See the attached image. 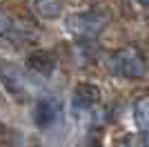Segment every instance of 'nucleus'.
<instances>
[{
  "label": "nucleus",
  "mask_w": 149,
  "mask_h": 147,
  "mask_svg": "<svg viewBox=\"0 0 149 147\" xmlns=\"http://www.w3.org/2000/svg\"><path fill=\"white\" fill-rule=\"evenodd\" d=\"M136 2H140V5H149V0H136Z\"/></svg>",
  "instance_id": "nucleus-12"
},
{
  "label": "nucleus",
  "mask_w": 149,
  "mask_h": 147,
  "mask_svg": "<svg viewBox=\"0 0 149 147\" xmlns=\"http://www.w3.org/2000/svg\"><path fill=\"white\" fill-rule=\"evenodd\" d=\"M0 134H2V125H0Z\"/></svg>",
  "instance_id": "nucleus-13"
},
{
  "label": "nucleus",
  "mask_w": 149,
  "mask_h": 147,
  "mask_svg": "<svg viewBox=\"0 0 149 147\" xmlns=\"http://www.w3.org/2000/svg\"><path fill=\"white\" fill-rule=\"evenodd\" d=\"M134 123L143 132H149V96H140L134 103Z\"/></svg>",
  "instance_id": "nucleus-8"
},
{
  "label": "nucleus",
  "mask_w": 149,
  "mask_h": 147,
  "mask_svg": "<svg viewBox=\"0 0 149 147\" xmlns=\"http://www.w3.org/2000/svg\"><path fill=\"white\" fill-rule=\"evenodd\" d=\"M11 31V18L7 16L5 9H0V36H9Z\"/></svg>",
  "instance_id": "nucleus-9"
},
{
  "label": "nucleus",
  "mask_w": 149,
  "mask_h": 147,
  "mask_svg": "<svg viewBox=\"0 0 149 147\" xmlns=\"http://www.w3.org/2000/svg\"><path fill=\"white\" fill-rule=\"evenodd\" d=\"M107 24V16L100 11H78L67 18V29L76 38H89L96 36Z\"/></svg>",
  "instance_id": "nucleus-2"
},
{
  "label": "nucleus",
  "mask_w": 149,
  "mask_h": 147,
  "mask_svg": "<svg viewBox=\"0 0 149 147\" xmlns=\"http://www.w3.org/2000/svg\"><path fill=\"white\" fill-rule=\"evenodd\" d=\"M143 147H149V132L143 134Z\"/></svg>",
  "instance_id": "nucleus-11"
},
{
  "label": "nucleus",
  "mask_w": 149,
  "mask_h": 147,
  "mask_svg": "<svg viewBox=\"0 0 149 147\" xmlns=\"http://www.w3.org/2000/svg\"><path fill=\"white\" fill-rule=\"evenodd\" d=\"M25 67L29 69L31 74H38V76H42V78H49L58 69V58H56L54 51L38 49V51H31L25 58Z\"/></svg>",
  "instance_id": "nucleus-5"
},
{
  "label": "nucleus",
  "mask_w": 149,
  "mask_h": 147,
  "mask_svg": "<svg viewBox=\"0 0 149 147\" xmlns=\"http://www.w3.org/2000/svg\"><path fill=\"white\" fill-rule=\"evenodd\" d=\"M109 69L123 78H143L147 71V60L136 47H125L109 56Z\"/></svg>",
  "instance_id": "nucleus-1"
},
{
  "label": "nucleus",
  "mask_w": 149,
  "mask_h": 147,
  "mask_svg": "<svg viewBox=\"0 0 149 147\" xmlns=\"http://www.w3.org/2000/svg\"><path fill=\"white\" fill-rule=\"evenodd\" d=\"M98 103H100L98 87L93 85V83H80V85L76 87L74 96H71V111H74L76 116H80V114L91 111Z\"/></svg>",
  "instance_id": "nucleus-4"
},
{
  "label": "nucleus",
  "mask_w": 149,
  "mask_h": 147,
  "mask_svg": "<svg viewBox=\"0 0 149 147\" xmlns=\"http://www.w3.org/2000/svg\"><path fill=\"white\" fill-rule=\"evenodd\" d=\"M85 147H102V145H100V141H96V138H89Z\"/></svg>",
  "instance_id": "nucleus-10"
},
{
  "label": "nucleus",
  "mask_w": 149,
  "mask_h": 147,
  "mask_svg": "<svg viewBox=\"0 0 149 147\" xmlns=\"http://www.w3.org/2000/svg\"><path fill=\"white\" fill-rule=\"evenodd\" d=\"M33 11L40 18L56 20L62 13V5H60V0H33Z\"/></svg>",
  "instance_id": "nucleus-7"
},
{
  "label": "nucleus",
  "mask_w": 149,
  "mask_h": 147,
  "mask_svg": "<svg viewBox=\"0 0 149 147\" xmlns=\"http://www.w3.org/2000/svg\"><path fill=\"white\" fill-rule=\"evenodd\" d=\"M31 118H33L38 129H51L60 118V103L54 96L38 98L33 109H31Z\"/></svg>",
  "instance_id": "nucleus-3"
},
{
  "label": "nucleus",
  "mask_w": 149,
  "mask_h": 147,
  "mask_svg": "<svg viewBox=\"0 0 149 147\" xmlns=\"http://www.w3.org/2000/svg\"><path fill=\"white\" fill-rule=\"evenodd\" d=\"M0 83L5 85V89L11 96H22L25 94V80L13 65H7V62L0 65Z\"/></svg>",
  "instance_id": "nucleus-6"
}]
</instances>
